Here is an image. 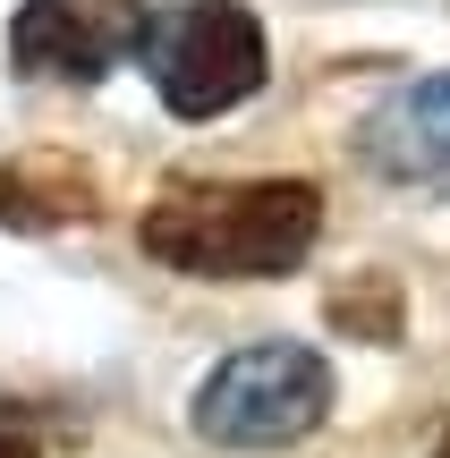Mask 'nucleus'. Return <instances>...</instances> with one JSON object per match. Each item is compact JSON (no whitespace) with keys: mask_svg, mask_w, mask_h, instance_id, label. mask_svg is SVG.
I'll return each mask as SVG.
<instances>
[{"mask_svg":"<svg viewBox=\"0 0 450 458\" xmlns=\"http://www.w3.org/2000/svg\"><path fill=\"white\" fill-rule=\"evenodd\" d=\"M357 162L408 196H450V68L383 94L357 119Z\"/></svg>","mask_w":450,"mask_h":458,"instance_id":"5","label":"nucleus"},{"mask_svg":"<svg viewBox=\"0 0 450 458\" xmlns=\"http://www.w3.org/2000/svg\"><path fill=\"white\" fill-rule=\"evenodd\" d=\"M94 213H102V187L77 153H9L0 162V229L51 238V229H85Z\"/></svg>","mask_w":450,"mask_h":458,"instance_id":"6","label":"nucleus"},{"mask_svg":"<svg viewBox=\"0 0 450 458\" xmlns=\"http://www.w3.org/2000/svg\"><path fill=\"white\" fill-rule=\"evenodd\" d=\"M323 238V187L255 179V187H170L145 204L136 246L196 280H281Z\"/></svg>","mask_w":450,"mask_h":458,"instance_id":"1","label":"nucleus"},{"mask_svg":"<svg viewBox=\"0 0 450 458\" xmlns=\"http://www.w3.org/2000/svg\"><path fill=\"white\" fill-rule=\"evenodd\" d=\"M136 60H145L153 94L170 102V119H221V111H238L247 94H264V77H272L264 17L238 9V0H179V9H145Z\"/></svg>","mask_w":450,"mask_h":458,"instance_id":"2","label":"nucleus"},{"mask_svg":"<svg viewBox=\"0 0 450 458\" xmlns=\"http://www.w3.org/2000/svg\"><path fill=\"white\" fill-rule=\"evenodd\" d=\"M434 458H450V425H442V442H434Z\"/></svg>","mask_w":450,"mask_h":458,"instance_id":"9","label":"nucleus"},{"mask_svg":"<svg viewBox=\"0 0 450 458\" xmlns=\"http://www.w3.org/2000/svg\"><path fill=\"white\" fill-rule=\"evenodd\" d=\"M400 323H408V306H400V280H391V272H357V280H340V297H332V331H349V340L383 348V340H400Z\"/></svg>","mask_w":450,"mask_h":458,"instance_id":"7","label":"nucleus"},{"mask_svg":"<svg viewBox=\"0 0 450 458\" xmlns=\"http://www.w3.org/2000/svg\"><path fill=\"white\" fill-rule=\"evenodd\" d=\"M0 458H51V450H43V433L26 416H0Z\"/></svg>","mask_w":450,"mask_h":458,"instance_id":"8","label":"nucleus"},{"mask_svg":"<svg viewBox=\"0 0 450 458\" xmlns=\"http://www.w3.org/2000/svg\"><path fill=\"white\" fill-rule=\"evenodd\" d=\"M145 0H26L9 26V68L26 85H102L136 60Z\"/></svg>","mask_w":450,"mask_h":458,"instance_id":"4","label":"nucleus"},{"mask_svg":"<svg viewBox=\"0 0 450 458\" xmlns=\"http://www.w3.org/2000/svg\"><path fill=\"white\" fill-rule=\"evenodd\" d=\"M332 391H340L332 365L306 340H247L204 374L187 425L213 450H281V442H306L332 416Z\"/></svg>","mask_w":450,"mask_h":458,"instance_id":"3","label":"nucleus"}]
</instances>
